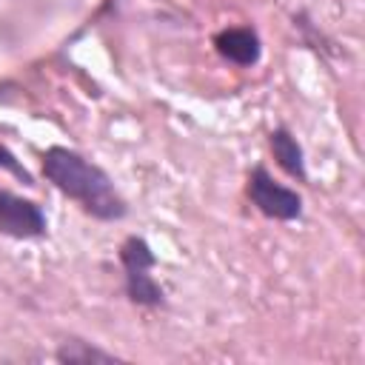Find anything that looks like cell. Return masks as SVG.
<instances>
[{
    "label": "cell",
    "mask_w": 365,
    "mask_h": 365,
    "mask_svg": "<svg viewBox=\"0 0 365 365\" xmlns=\"http://www.w3.org/2000/svg\"><path fill=\"white\" fill-rule=\"evenodd\" d=\"M60 362H117L114 354H106L88 342H63L57 351Z\"/></svg>",
    "instance_id": "52a82bcc"
},
{
    "label": "cell",
    "mask_w": 365,
    "mask_h": 365,
    "mask_svg": "<svg viewBox=\"0 0 365 365\" xmlns=\"http://www.w3.org/2000/svg\"><path fill=\"white\" fill-rule=\"evenodd\" d=\"M214 46L234 66H254L259 60V54H262L259 34L254 29H248V26H234V29L217 31Z\"/></svg>",
    "instance_id": "5b68a950"
},
{
    "label": "cell",
    "mask_w": 365,
    "mask_h": 365,
    "mask_svg": "<svg viewBox=\"0 0 365 365\" xmlns=\"http://www.w3.org/2000/svg\"><path fill=\"white\" fill-rule=\"evenodd\" d=\"M268 145H271L274 160L279 163V168H282L288 177H294V180H305V177H308L302 145L297 143V137H294L288 128H274V131L268 134Z\"/></svg>",
    "instance_id": "8992f818"
},
{
    "label": "cell",
    "mask_w": 365,
    "mask_h": 365,
    "mask_svg": "<svg viewBox=\"0 0 365 365\" xmlns=\"http://www.w3.org/2000/svg\"><path fill=\"white\" fill-rule=\"evenodd\" d=\"M43 177L97 220L114 222V220H123L128 211L111 177L71 148L51 145L43 154Z\"/></svg>",
    "instance_id": "6da1fadb"
},
{
    "label": "cell",
    "mask_w": 365,
    "mask_h": 365,
    "mask_svg": "<svg viewBox=\"0 0 365 365\" xmlns=\"http://www.w3.org/2000/svg\"><path fill=\"white\" fill-rule=\"evenodd\" d=\"M120 262L125 271V294L134 305L143 308H157L165 302V294L160 282L151 277V268L157 265V257L151 245L143 237H128L120 245Z\"/></svg>",
    "instance_id": "7a4b0ae2"
},
{
    "label": "cell",
    "mask_w": 365,
    "mask_h": 365,
    "mask_svg": "<svg viewBox=\"0 0 365 365\" xmlns=\"http://www.w3.org/2000/svg\"><path fill=\"white\" fill-rule=\"evenodd\" d=\"M248 197L257 205V211L271 217V220L291 222V220L302 217V197L294 188L277 182L262 165H257L248 174Z\"/></svg>",
    "instance_id": "3957f363"
},
{
    "label": "cell",
    "mask_w": 365,
    "mask_h": 365,
    "mask_svg": "<svg viewBox=\"0 0 365 365\" xmlns=\"http://www.w3.org/2000/svg\"><path fill=\"white\" fill-rule=\"evenodd\" d=\"M0 168L11 171V174H14V177H20L26 185H31V174H29V171H26V168H23V165L14 160V154H11L6 145H0Z\"/></svg>",
    "instance_id": "ba28073f"
},
{
    "label": "cell",
    "mask_w": 365,
    "mask_h": 365,
    "mask_svg": "<svg viewBox=\"0 0 365 365\" xmlns=\"http://www.w3.org/2000/svg\"><path fill=\"white\" fill-rule=\"evenodd\" d=\"M0 234L14 240H34L46 234V214L37 202L11 191H0Z\"/></svg>",
    "instance_id": "277c9868"
}]
</instances>
